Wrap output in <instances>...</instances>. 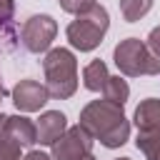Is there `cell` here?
Segmentation results:
<instances>
[{
	"mask_svg": "<svg viewBox=\"0 0 160 160\" xmlns=\"http://www.w3.org/2000/svg\"><path fill=\"white\" fill-rule=\"evenodd\" d=\"M42 72H45V88L50 98L55 100H68L78 90V60L72 50L68 48H52L45 60H42Z\"/></svg>",
	"mask_w": 160,
	"mask_h": 160,
	"instance_id": "obj_2",
	"label": "cell"
},
{
	"mask_svg": "<svg viewBox=\"0 0 160 160\" xmlns=\"http://www.w3.org/2000/svg\"><path fill=\"white\" fill-rule=\"evenodd\" d=\"M115 160H130V158H115Z\"/></svg>",
	"mask_w": 160,
	"mask_h": 160,
	"instance_id": "obj_22",
	"label": "cell"
},
{
	"mask_svg": "<svg viewBox=\"0 0 160 160\" xmlns=\"http://www.w3.org/2000/svg\"><path fill=\"white\" fill-rule=\"evenodd\" d=\"M48 98H50L48 88L40 85L38 80H30V78L20 80V82L12 88V102H15V108L22 110V112H35V110H40V108L48 102Z\"/></svg>",
	"mask_w": 160,
	"mask_h": 160,
	"instance_id": "obj_7",
	"label": "cell"
},
{
	"mask_svg": "<svg viewBox=\"0 0 160 160\" xmlns=\"http://www.w3.org/2000/svg\"><path fill=\"white\" fill-rule=\"evenodd\" d=\"M108 28H110V15H108V10H105L102 5H95V8H90L88 12H80V15L68 25L65 35H68V40H70V45H72L75 50L90 52V50H95V48L102 42Z\"/></svg>",
	"mask_w": 160,
	"mask_h": 160,
	"instance_id": "obj_3",
	"label": "cell"
},
{
	"mask_svg": "<svg viewBox=\"0 0 160 160\" xmlns=\"http://www.w3.org/2000/svg\"><path fill=\"white\" fill-rule=\"evenodd\" d=\"M128 95H130V88H128V82H125L120 75H115V78L110 75V78H108V82H105V88H102V98H105V100H110V102L125 105Z\"/></svg>",
	"mask_w": 160,
	"mask_h": 160,
	"instance_id": "obj_14",
	"label": "cell"
},
{
	"mask_svg": "<svg viewBox=\"0 0 160 160\" xmlns=\"http://www.w3.org/2000/svg\"><path fill=\"white\" fill-rule=\"evenodd\" d=\"M2 98H5V88H2V82H0V102H2Z\"/></svg>",
	"mask_w": 160,
	"mask_h": 160,
	"instance_id": "obj_20",
	"label": "cell"
},
{
	"mask_svg": "<svg viewBox=\"0 0 160 160\" xmlns=\"http://www.w3.org/2000/svg\"><path fill=\"white\" fill-rule=\"evenodd\" d=\"M155 0H120V12L128 22H138L140 18H145L150 12Z\"/></svg>",
	"mask_w": 160,
	"mask_h": 160,
	"instance_id": "obj_15",
	"label": "cell"
},
{
	"mask_svg": "<svg viewBox=\"0 0 160 160\" xmlns=\"http://www.w3.org/2000/svg\"><path fill=\"white\" fill-rule=\"evenodd\" d=\"M135 145H138V150L145 155V160H160V130L138 132Z\"/></svg>",
	"mask_w": 160,
	"mask_h": 160,
	"instance_id": "obj_13",
	"label": "cell"
},
{
	"mask_svg": "<svg viewBox=\"0 0 160 160\" xmlns=\"http://www.w3.org/2000/svg\"><path fill=\"white\" fill-rule=\"evenodd\" d=\"M80 125L105 148H120L130 138V122L122 112V105L105 98L92 100L80 110Z\"/></svg>",
	"mask_w": 160,
	"mask_h": 160,
	"instance_id": "obj_1",
	"label": "cell"
},
{
	"mask_svg": "<svg viewBox=\"0 0 160 160\" xmlns=\"http://www.w3.org/2000/svg\"><path fill=\"white\" fill-rule=\"evenodd\" d=\"M20 160H50V155H45V152H40V150H30L25 158H20Z\"/></svg>",
	"mask_w": 160,
	"mask_h": 160,
	"instance_id": "obj_19",
	"label": "cell"
},
{
	"mask_svg": "<svg viewBox=\"0 0 160 160\" xmlns=\"http://www.w3.org/2000/svg\"><path fill=\"white\" fill-rule=\"evenodd\" d=\"M65 130H68V118L60 110H48L38 120V142L40 145H52Z\"/></svg>",
	"mask_w": 160,
	"mask_h": 160,
	"instance_id": "obj_8",
	"label": "cell"
},
{
	"mask_svg": "<svg viewBox=\"0 0 160 160\" xmlns=\"http://www.w3.org/2000/svg\"><path fill=\"white\" fill-rule=\"evenodd\" d=\"M132 120H135V125H138V132L160 130V100H155V98L142 100V102L135 108Z\"/></svg>",
	"mask_w": 160,
	"mask_h": 160,
	"instance_id": "obj_9",
	"label": "cell"
},
{
	"mask_svg": "<svg viewBox=\"0 0 160 160\" xmlns=\"http://www.w3.org/2000/svg\"><path fill=\"white\" fill-rule=\"evenodd\" d=\"M112 60L118 70L128 78H140V75H158L160 72V58L150 52L148 42L140 38H125L115 45Z\"/></svg>",
	"mask_w": 160,
	"mask_h": 160,
	"instance_id": "obj_4",
	"label": "cell"
},
{
	"mask_svg": "<svg viewBox=\"0 0 160 160\" xmlns=\"http://www.w3.org/2000/svg\"><path fill=\"white\" fill-rule=\"evenodd\" d=\"M60 8L65 12H72V15H80V12H88L90 8H95L98 2L95 0H58Z\"/></svg>",
	"mask_w": 160,
	"mask_h": 160,
	"instance_id": "obj_16",
	"label": "cell"
},
{
	"mask_svg": "<svg viewBox=\"0 0 160 160\" xmlns=\"http://www.w3.org/2000/svg\"><path fill=\"white\" fill-rule=\"evenodd\" d=\"M58 35V22L50 18V15H30L25 22H22V30H20V38H22V45L28 52H45L52 40Z\"/></svg>",
	"mask_w": 160,
	"mask_h": 160,
	"instance_id": "obj_5",
	"label": "cell"
},
{
	"mask_svg": "<svg viewBox=\"0 0 160 160\" xmlns=\"http://www.w3.org/2000/svg\"><path fill=\"white\" fill-rule=\"evenodd\" d=\"M12 12H15V0H0V28L10 25Z\"/></svg>",
	"mask_w": 160,
	"mask_h": 160,
	"instance_id": "obj_17",
	"label": "cell"
},
{
	"mask_svg": "<svg viewBox=\"0 0 160 160\" xmlns=\"http://www.w3.org/2000/svg\"><path fill=\"white\" fill-rule=\"evenodd\" d=\"M148 48H150V52H152V55H158V58H160V25L150 30V35H148Z\"/></svg>",
	"mask_w": 160,
	"mask_h": 160,
	"instance_id": "obj_18",
	"label": "cell"
},
{
	"mask_svg": "<svg viewBox=\"0 0 160 160\" xmlns=\"http://www.w3.org/2000/svg\"><path fill=\"white\" fill-rule=\"evenodd\" d=\"M108 78H110V75H108V65H105L102 60H92V62H88L85 70H82V85H85L88 90H92V92H102Z\"/></svg>",
	"mask_w": 160,
	"mask_h": 160,
	"instance_id": "obj_11",
	"label": "cell"
},
{
	"mask_svg": "<svg viewBox=\"0 0 160 160\" xmlns=\"http://www.w3.org/2000/svg\"><path fill=\"white\" fill-rule=\"evenodd\" d=\"M80 160H95V155L90 152V155H85V158H80Z\"/></svg>",
	"mask_w": 160,
	"mask_h": 160,
	"instance_id": "obj_21",
	"label": "cell"
},
{
	"mask_svg": "<svg viewBox=\"0 0 160 160\" xmlns=\"http://www.w3.org/2000/svg\"><path fill=\"white\" fill-rule=\"evenodd\" d=\"M8 130H10V135H12L22 148H32V145L38 142V125H32L30 118L8 115Z\"/></svg>",
	"mask_w": 160,
	"mask_h": 160,
	"instance_id": "obj_10",
	"label": "cell"
},
{
	"mask_svg": "<svg viewBox=\"0 0 160 160\" xmlns=\"http://www.w3.org/2000/svg\"><path fill=\"white\" fill-rule=\"evenodd\" d=\"M20 148L8 130V115H0V160H20Z\"/></svg>",
	"mask_w": 160,
	"mask_h": 160,
	"instance_id": "obj_12",
	"label": "cell"
},
{
	"mask_svg": "<svg viewBox=\"0 0 160 160\" xmlns=\"http://www.w3.org/2000/svg\"><path fill=\"white\" fill-rule=\"evenodd\" d=\"M92 135L78 122L68 128L50 148H52V160H80L92 152Z\"/></svg>",
	"mask_w": 160,
	"mask_h": 160,
	"instance_id": "obj_6",
	"label": "cell"
}]
</instances>
